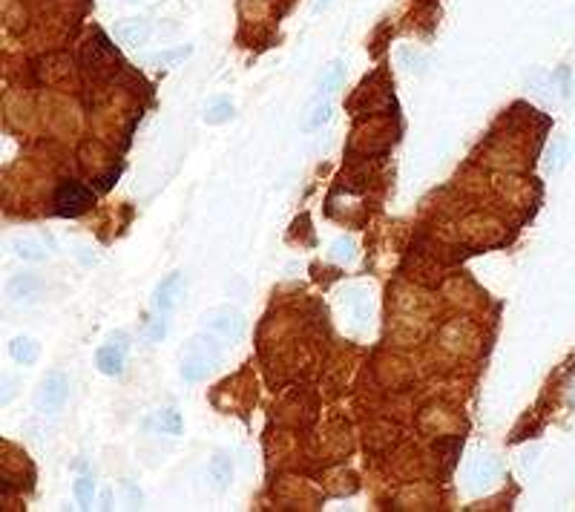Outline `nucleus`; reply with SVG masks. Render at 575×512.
<instances>
[{"label":"nucleus","mask_w":575,"mask_h":512,"mask_svg":"<svg viewBox=\"0 0 575 512\" xmlns=\"http://www.w3.org/2000/svg\"><path fill=\"white\" fill-rule=\"evenodd\" d=\"M219 363H222V346L207 334H196L181 351V377H185V383H199Z\"/></svg>","instance_id":"obj_1"},{"label":"nucleus","mask_w":575,"mask_h":512,"mask_svg":"<svg viewBox=\"0 0 575 512\" xmlns=\"http://www.w3.org/2000/svg\"><path fill=\"white\" fill-rule=\"evenodd\" d=\"M93 190L78 185V182H60L55 190V214L58 216H81L84 210L93 204Z\"/></svg>","instance_id":"obj_2"},{"label":"nucleus","mask_w":575,"mask_h":512,"mask_svg":"<svg viewBox=\"0 0 575 512\" xmlns=\"http://www.w3.org/2000/svg\"><path fill=\"white\" fill-rule=\"evenodd\" d=\"M127 343L130 337L124 334V331H115V334L98 348L95 354V363L101 369V374L107 377H118L121 372H124V360H127Z\"/></svg>","instance_id":"obj_3"},{"label":"nucleus","mask_w":575,"mask_h":512,"mask_svg":"<svg viewBox=\"0 0 575 512\" xmlns=\"http://www.w3.org/2000/svg\"><path fill=\"white\" fill-rule=\"evenodd\" d=\"M204 328L213 331L219 337H227V340H239L245 334V317H242L236 308H213L201 317Z\"/></svg>","instance_id":"obj_4"},{"label":"nucleus","mask_w":575,"mask_h":512,"mask_svg":"<svg viewBox=\"0 0 575 512\" xmlns=\"http://www.w3.org/2000/svg\"><path fill=\"white\" fill-rule=\"evenodd\" d=\"M70 398V377L64 372H52L38 388V406L44 412H58Z\"/></svg>","instance_id":"obj_5"},{"label":"nucleus","mask_w":575,"mask_h":512,"mask_svg":"<svg viewBox=\"0 0 575 512\" xmlns=\"http://www.w3.org/2000/svg\"><path fill=\"white\" fill-rule=\"evenodd\" d=\"M41 288L44 285H41V280L35 274H18V277L9 280L6 294H9V299H15V303H35Z\"/></svg>","instance_id":"obj_6"},{"label":"nucleus","mask_w":575,"mask_h":512,"mask_svg":"<svg viewBox=\"0 0 575 512\" xmlns=\"http://www.w3.org/2000/svg\"><path fill=\"white\" fill-rule=\"evenodd\" d=\"M178 294H181V270H173L170 277H164V280L159 282V288H156V294H153L156 311L170 314L173 306H176V299H178Z\"/></svg>","instance_id":"obj_7"},{"label":"nucleus","mask_w":575,"mask_h":512,"mask_svg":"<svg viewBox=\"0 0 575 512\" xmlns=\"http://www.w3.org/2000/svg\"><path fill=\"white\" fill-rule=\"evenodd\" d=\"M115 41L118 44H124V46H138L144 38H147V23L144 20H138V18H130V20H121V23H115Z\"/></svg>","instance_id":"obj_8"},{"label":"nucleus","mask_w":575,"mask_h":512,"mask_svg":"<svg viewBox=\"0 0 575 512\" xmlns=\"http://www.w3.org/2000/svg\"><path fill=\"white\" fill-rule=\"evenodd\" d=\"M9 354H12V360H18V363L32 366L35 360H38V354H41V346H38L32 337H15V340L9 343Z\"/></svg>","instance_id":"obj_9"},{"label":"nucleus","mask_w":575,"mask_h":512,"mask_svg":"<svg viewBox=\"0 0 575 512\" xmlns=\"http://www.w3.org/2000/svg\"><path fill=\"white\" fill-rule=\"evenodd\" d=\"M343 75H345V61H340V58H337V61L328 64V70H322V78H319V86H317L319 98L334 93V89L343 84Z\"/></svg>","instance_id":"obj_10"},{"label":"nucleus","mask_w":575,"mask_h":512,"mask_svg":"<svg viewBox=\"0 0 575 512\" xmlns=\"http://www.w3.org/2000/svg\"><path fill=\"white\" fill-rule=\"evenodd\" d=\"M12 251L18 259H26V262H44L46 259V248L41 242H35V239H15Z\"/></svg>","instance_id":"obj_11"},{"label":"nucleus","mask_w":575,"mask_h":512,"mask_svg":"<svg viewBox=\"0 0 575 512\" xmlns=\"http://www.w3.org/2000/svg\"><path fill=\"white\" fill-rule=\"evenodd\" d=\"M207 475H210V480L222 490V487H227L230 484V475H233V466H230V458L227 455H213V461H210V466H207Z\"/></svg>","instance_id":"obj_12"},{"label":"nucleus","mask_w":575,"mask_h":512,"mask_svg":"<svg viewBox=\"0 0 575 512\" xmlns=\"http://www.w3.org/2000/svg\"><path fill=\"white\" fill-rule=\"evenodd\" d=\"M190 55H193V46L164 49V52H159V55H153V58H150V64H153V67H159V70H170V67L181 64V61H185V58H190Z\"/></svg>","instance_id":"obj_13"},{"label":"nucleus","mask_w":575,"mask_h":512,"mask_svg":"<svg viewBox=\"0 0 575 512\" xmlns=\"http://www.w3.org/2000/svg\"><path fill=\"white\" fill-rule=\"evenodd\" d=\"M331 115H334V104L328 101V96L322 98V101H317L314 104V110H311V115L305 118V130H317V127H322V124H328L331 122Z\"/></svg>","instance_id":"obj_14"},{"label":"nucleus","mask_w":575,"mask_h":512,"mask_svg":"<svg viewBox=\"0 0 575 512\" xmlns=\"http://www.w3.org/2000/svg\"><path fill=\"white\" fill-rule=\"evenodd\" d=\"M156 426L164 432V435H181V414L178 409H161L156 412Z\"/></svg>","instance_id":"obj_15"},{"label":"nucleus","mask_w":575,"mask_h":512,"mask_svg":"<svg viewBox=\"0 0 575 512\" xmlns=\"http://www.w3.org/2000/svg\"><path fill=\"white\" fill-rule=\"evenodd\" d=\"M164 334H167V314H164V311H159L153 320L147 322V328H144V337H147L150 343H159V340H164Z\"/></svg>","instance_id":"obj_16"},{"label":"nucleus","mask_w":575,"mask_h":512,"mask_svg":"<svg viewBox=\"0 0 575 512\" xmlns=\"http://www.w3.org/2000/svg\"><path fill=\"white\" fill-rule=\"evenodd\" d=\"M75 498H78L81 506L93 504V498H95V480L89 478V475H81V478L75 480Z\"/></svg>","instance_id":"obj_17"},{"label":"nucleus","mask_w":575,"mask_h":512,"mask_svg":"<svg viewBox=\"0 0 575 512\" xmlns=\"http://www.w3.org/2000/svg\"><path fill=\"white\" fill-rule=\"evenodd\" d=\"M230 115H233L230 101H216V104H210V107L204 110V122H207V124H222V122H227Z\"/></svg>","instance_id":"obj_18"},{"label":"nucleus","mask_w":575,"mask_h":512,"mask_svg":"<svg viewBox=\"0 0 575 512\" xmlns=\"http://www.w3.org/2000/svg\"><path fill=\"white\" fill-rule=\"evenodd\" d=\"M354 251H357L354 239H340V242H334V248H331V254H334L337 262H351V259H354Z\"/></svg>","instance_id":"obj_19"},{"label":"nucleus","mask_w":575,"mask_h":512,"mask_svg":"<svg viewBox=\"0 0 575 512\" xmlns=\"http://www.w3.org/2000/svg\"><path fill=\"white\" fill-rule=\"evenodd\" d=\"M12 395H15V391H12V377H4V398H0V403H9Z\"/></svg>","instance_id":"obj_20"},{"label":"nucleus","mask_w":575,"mask_h":512,"mask_svg":"<svg viewBox=\"0 0 575 512\" xmlns=\"http://www.w3.org/2000/svg\"><path fill=\"white\" fill-rule=\"evenodd\" d=\"M331 6V0H317L314 4V12H322V9H328Z\"/></svg>","instance_id":"obj_21"}]
</instances>
